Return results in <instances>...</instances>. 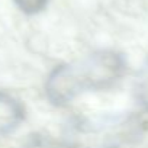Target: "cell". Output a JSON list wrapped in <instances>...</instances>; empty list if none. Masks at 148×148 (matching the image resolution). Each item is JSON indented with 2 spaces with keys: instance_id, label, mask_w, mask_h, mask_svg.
<instances>
[{
  "instance_id": "1",
  "label": "cell",
  "mask_w": 148,
  "mask_h": 148,
  "mask_svg": "<svg viewBox=\"0 0 148 148\" xmlns=\"http://www.w3.org/2000/svg\"><path fill=\"white\" fill-rule=\"evenodd\" d=\"M22 119L21 105L10 96L0 93V135L12 131Z\"/></svg>"
}]
</instances>
